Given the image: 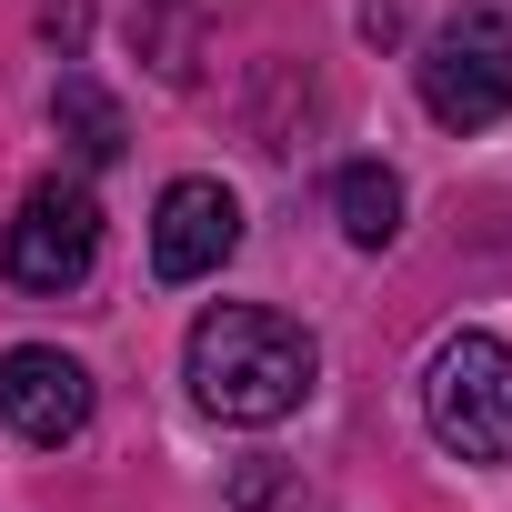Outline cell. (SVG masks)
I'll list each match as a JSON object with an SVG mask.
<instances>
[{"label":"cell","instance_id":"cell-1","mask_svg":"<svg viewBox=\"0 0 512 512\" xmlns=\"http://www.w3.org/2000/svg\"><path fill=\"white\" fill-rule=\"evenodd\" d=\"M181 382H191V402H201L211 422L272 432V422H292V412L312 402L322 342H312L292 312H272V302H211V312L191 322V342H181Z\"/></svg>","mask_w":512,"mask_h":512},{"label":"cell","instance_id":"cell-2","mask_svg":"<svg viewBox=\"0 0 512 512\" xmlns=\"http://www.w3.org/2000/svg\"><path fill=\"white\" fill-rule=\"evenodd\" d=\"M422 422L452 462L502 472L512 462V342L502 332H442L422 362Z\"/></svg>","mask_w":512,"mask_h":512},{"label":"cell","instance_id":"cell-3","mask_svg":"<svg viewBox=\"0 0 512 512\" xmlns=\"http://www.w3.org/2000/svg\"><path fill=\"white\" fill-rule=\"evenodd\" d=\"M412 91L442 131H492L512 111V21L492 11V0H462V11H442L412 51Z\"/></svg>","mask_w":512,"mask_h":512},{"label":"cell","instance_id":"cell-4","mask_svg":"<svg viewBox=\"0 0 512 512\" xmlns=\"http://www.w3.org/2000/svg\"><path fill=\"white\" fill-rule=\"evenodd\" d=\"M91 262H101V201H91V181L81 171L31 181L21 211H11V231H0V272H11V292L61 302V292L91 282Z\"/></svg>","mask_w":512,"mask_h":512},{"label":"cell","instance_id":"cell-5","mask_svg":"<svg viewBox=\"0 0 512 512\" xmlns=\"http://www.w3.org/2000/svg\"><path fill=\"white\" fill-rule=\"evenodd\" d=\"M91 412H101V392H91V372L61 342H11L0 352V422H11L21 442L61 452V442L91 432Z\"/></svg>","mask_w":512,"mask_h":512},{"label":"cell","instance_id":"cell-6","mask_svg":"<svg viewBox=\"0 0 512 512\" xmlns=\"http://www.w3.org/2000/svg\"><path fill=\"white\" fill-rule=\"evenodd\" d=\"M241 251V201L211 181V171H181L161 201H151V272L181 292V282H211Z\"/></svg>","mask_w":512,"mask_h":512},{"label":"cell","instance_id":"cell-7","mask_svg":"<svg viewBox=\"0 0 512 512\" xmlns=\"http://www.w3.org/2000/svg\"><path fill=\"white\" fill-rule=\"evenodd\" d=\"M51 131L71 141L81 171H111V161L131 151V121H121V101H111L91 71H61V81H51Z\"/></svg>","mask_w":512,"mask_h":512},{"label":"cell","instance_id":"cell-8","mask_svg":"<svg viewBox=\"0 0 512 512\" xmlns=\"http://www.w3.org/2000/svg\"><path fill=\"white\" fill-rule=\"evenodd\" d=\"M332 221H342L352 251H392V231H402V171L392 161H342L332 171Z\"/></svg>","mask_w":512,"mask_h":512}]
</instances>
